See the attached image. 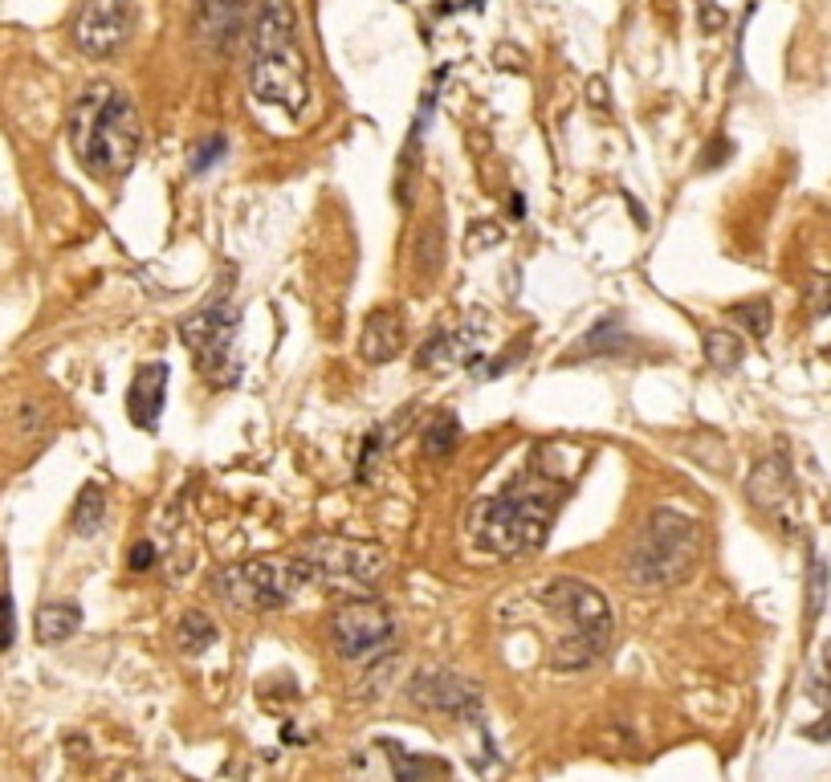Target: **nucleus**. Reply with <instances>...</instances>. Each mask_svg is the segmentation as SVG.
<instances>
[{"instance_id":"a878e982","label":"nucleus","mask_w":831,"mask_h":782,"mask_svg":"<svg viewBox=\"0 0 831 782\" xmlns=\"http://www.w3.org/2000/svg\"><path fill=\"white\" fill-rule=\"evenodd\" d=\"M225 152H229V143H225V135L216 131V135H208V139H201L196 143V152H192V171L196 176H204V171H213L220 159H225Z\"/></svg>"},{"instance_id":"c756f323","label":"nucleus","mask_w":831,"mask_h":782,"mask_svg":"<svg viewBox=\"0 0 831 782\" xmlns=\"http://www.w3.org/2000/svg\"><path fill=\"white\" fill-rule=\"evenodd\" d=\"M155 558H159L155 542H135V546H131V558H127V567H131V570H147V567H155Z\"/></svg>"},{"instance_id":"f8f14e48","label":"nucleus","mask_w":831,"mask_h":782,"mask_svg":"<svg viewBox=\"0 0 831 782\" xmlns=\"http://www.w3.org/2000/svg\"><path fill=\"white\" fill-rule=\"evenodd\" d=\"M249 29V0H196L192 4V37L208 53L229 58Z\"/></svg>"},{"instance_id":"b1692460","label":"nucleus","mask_w":831,"mask_h":782,"mask_svg":"<svg viewBox=\"0 0 831 782\" xmlns=\"http://www.w3.org/2000/svg\"><path fill=\"white\" fill-rule=\"evenodd\" d=\"M730 323H738L750 338H767L770 326H774V310H770L767 298H750V302L730 306Z\"/></svg>"},{"instance_id":"1a4fd4ad","label":"nucleus","mask_w":831,"mask_h":782,"mask_svg":"<svg viewBox=\"0 0 831 782\" xmlns=\"http://www.w3.org/2000/svg\"><path fill=\"white\" fill-rule=\"evenodd\" d=\"M392 645H396V619L371 595L351 599L330 615V648L339 660L368 664V660L392 652Z\"/></svg>"},{"instance_id":"9d476101","label":"nucleus","mask_w":831,"mask_h":782,"mask_svg":"<svg viewBox=\"0 0 831 782\" xmlns=\"http://www.w3.org/2000/svg\"><path fill=\"white\" fill-rule=\"evenodd\" d=\"M131 37V0H86L74 16V46L86 58H115Z\"/></svg>"},{"instance_id":"cd10ccee","label":"nucleus","mask_w":831,"mask_h":782,"mask_svg":"<svg viewBox=\"0 0 831 782\" xmlns=\"http://www.w3.org/2000/svg\"><path fill=\"white\" fill-rule=\"evenodd\" d=\"M807 306H811L816 318H828L831 314V274L816 277V286H811V293H807Z\"/></svg>"},{"instance_id":"423d86ee","label":"nucleus","mask_w":831,"mask_h":782,"mask_svg":"<svg viewBox=\"0 0 831 782\" xmlns=\"http://www.w3.org/2000/svg\"><path fill=\"white\" fill-rule=\"evenodd\" d=\"M232 281H237V269H225V281H216L213 298L196 306L188 318H180V342H184L192 359H196V371L213 387H232L237 384V326H241V310L232 302Z\"/></svg>"},{"instance_id":"bb28decb","label":"nucleus","mask_w":831,"mask_h":782,"mask_svg":"<svg viewBox=\"0 0 831 782\" xmlns=\"http://www.w3.org/2000/svg\"><path fill=\"white\" fill-rule=\"evenodd\" d=\"M16 640V612H13V595L0 591V652H9Z\"/></svg>"},{"instance_id":"ddd939ff","label":"nucleus","mask_w":831,"mask_h":782,"mask_svg":"<svg viewBox=\"0 0 831 782\" xmlns=\"http://www.w3.org/2000/svg\"><path fill=\"white\" fill-rule=\"evenodd\" d=\"M168 363H143L131 380V392H127V416L131 424L143 432H152L164 416V399H168Z\"/></svg>"},{"instance_id":"6ab92c4d","label":"nucleus","mask_w":831,"mask_h":782,"mask_svg":"<svg viewBox=\"0 0 831 782\" xmlns=\"http://www.w3.org/2000/svg\"><path fill=\"white\" fill-rule=\"evenodd\" d=\"M457 441H461V424H457V416L453 412H436L429 424L420 429V453L432 460L448 457V453L457 448Z\"/></svg>"},{"instance_id":"412c9836","label":"nucleus","mask_w":831,"mask_h":782,"mask_svg":"<svg viewBox=\"0 0 831 782\" xmlns=\"http://www.w3.org/2000/svg\"><path fill=\"white\" fill-rule=\"evenodd\" d=\"M213 640H216V624L204 612H184L180 619H176V648H180L184 657H201V652H208Z\"/></svg>"},{"instance_id":"f3484780","label":"nucleus","mask_w":831,"mask_h":782,"mask_svg":"<svg viewBox=\"0 0 831 782\" xmlns=\"http://www.w3.org/2000/svg\"><path fill=\"white\" fill-rule=\"evenodd\" d=\"M82 628V607L74 599H58V603H46L37 619H33V636L37 645H65L74 631Z\"/></svg>"},{"instance_id":"5701e85b","label":"nucleus","mask_w":831,"mask_h":782,"mask_svg":"<svg viewBox=\"0 0 831 782\" xmlns=\"http://www.w3.org/2000/svg\"><path fill=\"white\" fill-rule=\"evenodd\" d=\"M706 359L709 368L718 371H734L746 359V347H742V335L738 330H730V326H713L706 330Z\"/></svg>"},{"instance_id":"20e7f679","label":"nucleus","mask_w":831,"mask_h":782,"mask_svg":"<svg viewBox=\"0 0 831 782\" xmlns=\"http://www.w3.org/2000/svg\"><path fill=\"white\" fill-rule=\"evenodd\" d=\"M534 599L558 624V636H554L551 657H546L554 673H583L591 664H600V657L612 645V628H616L612 603L591 584L570 579V575H554V579L539 584Z\"/></svg>"},{"instance_id":"aec40b11","label":"nucleus","mask_w":831,"mask_h":782,"mask_svg":"<svg viewBox=\"0 0 831 782\" xmlns=\"http://www.w3.org/2000/svg\"><path fill=\"white\" fill-rule=\"evenodd\" d=\"M103 521H107V493H103V485H94L91 481V485H82V493H77L70 526H74V534L91 538L103 530Z\"/></svg>"},{"instance_id":"c85d7f7f","label":"nucleus","mask_w":831,"mask_h":782,"mask_svg":"<svg viewBox=\"0 0 831 782\" xmlns=\"http://www.w3.org/2000/svg\"><path fill=\"white\" fill-rule=\"evenodd\" d=\"M811 697H816V701H831V645L823 648V664H819V673L811 676Z\"/></svg>"},{"instance_id":"4468645a","label":"nucleus","mask_w":831,"mask_h":782,"mask_svg":"<svg viewBox=\"0 0 831 782\" xmlns=\"http://www.w3.org/2000/svg\"><path fill=\"white\" fill-rule=\"evenodd\" d=\"M791 465H786L783 453H770L755 465V473L746 481V497H750V506H758L762 514H779L783 502L791 497Z\"/></svg>"},{"instance_id":"f03ea898","label":"nucleus","mask_w":831,"mask_h":782,"mask_svg":"<svg viewBox=\"0 0 831 782\" xmlns=\"http://www.w3.org/2000/svg\"><path fill=\"white\" fill-rule=\"evenodd\" d=\"M249 91L286 115H306L310 65L298 33V0H257L249 33Z\"/></svg>"},{"instance_id":"393cba45","label":"nucleus","mask_w":831,"mask_h":782,"mask_svg":"<svg viewBox=\"0 0 831 782\" xmlns=\"http://www.w3.org/2000/svg\"><path fill=\"white\" fill-rule=\"evenodd\" d=\"M823 603H828V563L816 554V558H811V570H807V624H816Z\"/></svg>"},{"instance_id":"2eb2a0df","label":"nucleus","mask_w":831,"mask_h":782,"mask_svg":"<svg viewBox=\"0 0 831 782\" xmlns=\"http://www.w3.org/2000/svg\"><path fill=\"white\" fill-rule=\"evenodd\" d=\"M400 351H404V318L396 310H371L368 323H363V335H359L363 363L380 368V363H392Z\"/></svg>"},{"instance_id":"4be33fe9","label":"nucleus","mask_w":831,"mask_h":782,"mask_svg":"<svg viewBox=\"0 0 831 782\" xmlns=\"http://www.w3.org/2000/svg\"><path fill=\"white\" fill-rule=\"evenodd\" d=\"M441 261H445V241H441V229L436 225H424L416 232V245H412V274L416 281H432L441 274Z\"/></svg>"},{"instance_id":"f257e3e1","label":"nucleus","mask_w":831,"mask_h":782,"mask_svg":"<svg viewBox=\"0 0 831 782\" xmlns=\"http://www.w3.org/2000/svg\"><path fill=\"white\" fill-rule=\"evenodd\" d=\"M570 485L542 469H526L506 490L485 497L469 514V538L473 546L493 558H530L546 546L551 526L567 502Z\"/></svg>"},{"instance_id":"9b49d317","label":"nucleus","mask_w":831,"mask_h":782,"mask_svg":"<svg viewBox=\"0 0 831 782\" xmlns=\"http://www.w3.org/2000/svg\"><path fill=\"white\" fill-rule=\"evenodd\" d=\"M420 709L432 713H448L457 721H481V693L478 685L461 673H448V669H424L412 676V689H408Z\"/></svg>"},{"instance_id":"39448f33","label":"nucleus","mask_w":831,"mask_h":782,"mask_svg":"<svg viewBox=\"0 0 831 782\" xmlns=\"http://www.w3.org/2000/svg\"><path fill=\"white\" fill-rule=\"evenodd\" d=\"M706 546L701 521L677 506H657L648 514L624 554V579L636 591H673L692 575Z\"/></svg>"},{"instance_id":"7c9ffc66","label":"nucleus","mask_w":831,"mask_h":782,"mask_svg":"<svg viewBox=\"0 0 831 782\" xmlns=\"http://www.w3.org/2000/svg\"><path fill=\"white\" fill-rule=\"evenodd\" d=\"M509 213H514V216H526V200L518 196V192H514V196H509Z\"/></svg>"},{"instance_id":"dca6fc26","label":"nucleus","mask_w":831,"mask_h":782,"mask_svg":"<svg viewBox=\"0 0 831 782\" xmlns=\"http://www.w3.org/2000/svg\"><path fill=\"white\" fill-rule=\"evenodd\" d=\"M473 338H478V326H465V330L436 326L420 347V368H448L461 359H481V354H473Z\"/></svg>"},{"instance_id":"0eeeda50","label":"nucleus","mask_w":831,"mask_h":782,"mask_svg":"<svg viewBox=\"0 0 831 782\" xmlns=\"http://www.w3.org/2000/svg\"><path fill=\"white\" fill-rule=\"evenodd\" d=\"M213 595L232 612H277L293 603V595L310 587V575L298 554H274V558H245L213 570Z\"/></svg>"},{"instance_id":"6e6552de","label":"nucleus","mask_w":831,"mask_h":782,"mask_svg":"<svg viewBox=\"0 0 831 782\" xmlns=\"http://www.w3.org/2000/svg\"><path fill=\"white\" fill-rule=\"evenodd\" d=\"M298 558L310 575V587L318 584L326 591H347V595H371L375 584L387 575V551L375 542L359 538L318 534L298 546Z\"/></svg>"},{"instance_id":"7ed1b4c3","label":"nucleus","mask_w":831,"mask_h":782,"mask_svg":"<svg viewBox=\"0 0 831 782\" xmlns=\"http://www.w3.org/2000/svg\"><path fill=\"white\" fill-rule=\"evenodd\" d=\"M138 143H143V123H138V110L127 91L110 82H91L74 98L70 147L91 176L98 180L127 176L138 155Z\"/></svg>"},{"instance_id":"a211bd4d","label":"nucleus","mask_w":831,"mask_h":782,"mask_svg":"<svg viewBox=\"0 0 831 782\" xmlns=\"http://www.w3.org/2000/svg\"><path fill=\"white\" fill-rule=\"evenodd\" d=\"M631 351V335L628 326L619 323V314L612 318H600V323L587 330V338L575 347V354H603V359H616V354Z\"/></svg>"}]
</instances>
